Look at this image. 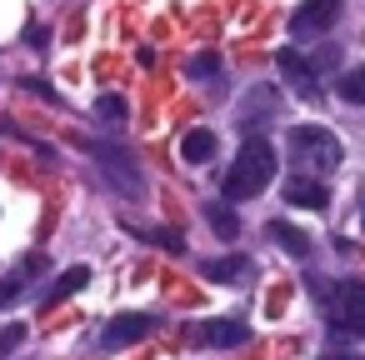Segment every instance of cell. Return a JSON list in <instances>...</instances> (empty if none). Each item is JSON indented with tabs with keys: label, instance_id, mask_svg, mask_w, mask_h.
Returning <instances> with one entry per match:
<instances>
[{
	"label": "cell",
	"instance_id": "cell-3",
	"mask_svg": "<svg viewBox=\"0 0 365 360\" xmlns=\"http://www.w3.org/2000/svg\"><path fill=\"white\" fill-rule=\"evenodd\" d=\"M285 150H290V160H295V165H305V170H320V175H330V170L345 160L340 140H335L325 125H295V130L285 135Z\"/></svg>",
	"mask_w": 365,
	"mask_h": 360
},
{
	"label": "cell",
	"instance_id": "cell-11",
	"mask_svg": "<svg viewBox=\"0 0 365 360\" xmlns=\"http://www.w3.org/2000/svg\"><path fill=\"white\" fill-rule=\"evenodd\" d=\"M215 150H220L215 130H190V135L180 140V155H185V165H210V160H215Z\"/></svg>",
	"mask_w": 365,
	"mask_h": 360
},
{
	"label": "cell",
	"instance_id": "cell-13",
	"mask_svg": "<svg viewBox=\"0 0 365 360\" xmlns=\"http://www.w3.org/2000/svg\"><path fill=\"white\" fill-rule=\"evenodd\" d=\"M205 275L220 280V285H240L250 275V260L245 255H220V260H205Z\"/></svg>",
	"mask_w": 365,
	"mask_h": 360
},
{
	"label": "cell",
	"instance_id": "cell-6",
	"mask_svg": "<svg viewBox=\"0 0 365 360\" xmlns=\"http://www.w3.org/2000/svg\"><path fill=\"white\" fill-rule=\"evenodd\" d=\"M190 340H195V345L230 350V345H245V340H250V325L235 320V315H220V320H200V325H190Z\"/></svg>",
	"mask_w": 365,
	"mask_h": 360
},
{
	"label": "cell",
	"instance_id": "cell-18",
	"mask_svg": "<svg viewBox=\"0 0 365 360\" xmlns=\"http://www.w3.org/2000/svg\"><path fill=\"white\" fill-rule=\"evenodd\" d=\"M21 345H26V325H21V320H11L6 330H0V360H6L11 350H21Z\"/></svg>",
	"mask_w": 365,
	"mask_h": 360
},
{
	"label": "cell",
	"instance_id": "cell-20",
	"mask_svg": "<svg viewBox=\"0 0 365 360\" xmlns=\"http://www.w3.org/2000/svg\"><path fill=\"white\" fill-rule=\"evenodd\" d=\"M0 135H16V125H6V120H0Z\"/></svg>",
	"mask_w": 365,
	"mask_h": 360
},
{
	"label": "cell",
	"instance_id": "cell-2",
	"mask_svg": "<svg viewBox=\"0 0 365 360\" xmlns=\"http://www.w3.org/2000/svg\"><path fill=\"white\" fill-rule=\"evenodd\" d=\"M330 330H345V335H365V285L360 280H310Z\"/></svg>",
	"mask_w": 365,
	"mask_h": 360
},
{
	"label": "cell",
	"instance_id": "cell-9",
	"mask_svg": "<svg viewBox=\"0 0 365 360\" xmlns=\"http://www.w3.org/2000/svg\"><path fill=\"white\" fill-rule=\"evenodd\" d=\"M86 285H91V265H71V270H61V275H56V285L46 290V300H41V305L51 310V305H61L66 295H76V290H86Z\"/></svg>",
	"mask_w": 365,
	"mask_h": 360
},
{
	"label": "cell",
	"instance_id": "cell-7",
	"mask_svg": "<svg viewBox=\"0 0 365 360\" xmlns=\"http://www.w3.org/2000/svg\"><path fill=\"white\" fill-rule=\"evenodd\" d=\"M275 66H280V76H285V81H290L305 101H315V96H320V76H315V66H310L295 46H285V51L275 56Z\"/></svg>",
	"mask_w": 365,
	"mask_h": 360
},
{
	"label": "cell",
	"instance_id": "cell-21",
	"mask_svg": "<svg viewBox=\"0 0 365 360\" xmlns=\"http://www.w3.org/2000/svg\"><path fill=\"white\" fill-rule=\"evenodd\" d=\"M330 360H355V355H330Z\"/></svg>",
	"mask_w": 365,
	"mask_h": 360
},
{
	"label": "cell",
	"instance_id": "cell-10",
	"mask_svg": "<svg viewBox=\"0 0 365 360\" xmlns=\"http://www.w3.org/2000/svg\"><path fill=\"white\" fill-rule=\"evenodd\" d=\"M41 265H46L41 255H26V265H21V270H11L6 280H0V310H11V305L26 295V285H31V270H41Z\"/></svg>",
	"mask_w": 365,
	"mask_h": 360
},
{
	"label": "cell",
	"instance_id": "cell-15",
	"mask_svg": "<svg viewBox=\"0 0 365 360\" xmlns=\"http://www.w3.org/2000/svg\"><path fill=\"white\" fill-rule=\"evenodd\" d=\"M205 220L215 225V235H220V240H235V230H240L235 210H230V205H220V200H210V205H205Z\"/></svg>",
	"mask_w": 365,
	"mask_h": 360
},
{
	"label": "cell",
	"instance_id": "cell-1",
	"mask_svg": "<svg viewBox=\"0 0 365 360\" xmlns=\"http://www.w3.org/2000/svg\"><path fill=\"white\" fill-rule=\"evenodd\" d=\"M275 180V150H270V140H260V135H250L240 150H235V165L225 170V200H255L265 185Z\"/></svg>",
	"mask_w": 365,
	"mask_h": 360
},
{
	"label": "cell",
	"instance_id": "cell-4",
	"mask_svg": "<svg viewBox=\"0 0 365 360\" xmlns=\"http://www.w3.org/2000/svg\"><path fill=\"white\" fill-rule=\"evenodd\" d=\"M340 11H345V0H305V6H295V16H290V36L310 41V36L330 31L340 21Z\"/></svg>",
	"mask_w": 365,
	"mask_h": 360
},
{
	"label": "cell",
	"instance_id": "cell-5",
	"mask_svg": "<svg viewBox=\"0 0 365 360\" xmlns=\"http://www.w3.org/2000/svg\"><path fill=\"white\" fill-rule=\"evenodd\" d=\"M145 335H155V315L130 310V315H115V320L101 330V345H106V350H125V345H140Z\"/></svg>",
	"mask_w": 365,
	"mask_h": 360
},
{
	"label": "cell",
	"instance_id": "cell-19",
	"mask_svg": "<svg viewBox=\"0 0 365 360\" xmlns=\"http://www.w3.org/2000/svg\"><path fill=\"white\" fill-rule=\"evenodd\" d=\"M26 91H31V96H46V101H61V96H56L46 81H26Z\"/></svg>",
	"mask_w": 365,
	"mask_h": 360
},
{
	"label": "cell",
	"instance_id": "cell-17",
	"mask_svg": "<svg viewBox=\"0 0 365 360\" xmlns=\"http://www.w3.org/2000/svg\"><path fill=\"white\" fill-rule=\"evenodd\" d=\"M185 76H190V81H215V76H220V61H215V56H195V61L185 66Z\"/></svg>",
	"mask_w": 365,
	"mask_h": 360
},
{
	"label": "cell",
	"instance_id": "cell-14",
	"mask_svg": "<svg viewBox=\"0 0 365 360\" xmlns=\"http://www.w3.org/2000/svg\"><path fill=\"white\" fill-rule=\"evenodd\" d=\"M335 96H340L345 106H365V66H355V71H345V76L335 81Z\"/></svg>",
	"mask_w": 365,
	"mask_h": 360
},
{
	"label": "cell",
	"instance_id": "cell-16",
	"mask_svg": "<svg viewBox=\"0 0 365 360\" xmlns=\"http://www.w3.org/2000/svg\"><path fill=\"white\" fill-rule=\"evenodd\" d=\"M96 110H101V120H110V125H120V120L130 115V106H125L120 96H101V101H96Z\"/></svg>",
	"mask_w": 365,
	"mask_h": 360
},
{
	"label": "cell",
	"instance_id": "cell-8",
	"mask_svg": "<svg viewBox=\"0 0 365 360\" xmlns=\"http://www.w3.org/2000/svg\"><path fill=\"white\" fill-rule=\"evenodd\" d=\"M285 200H290L295 210H325V205H330V190H325L320 180H310V175H290V180H285Z\"/></svg>",
	"mask_w": 365,
	"mask_h": 360
},
{
	"label": "cell",
	"instance_id": "cell-12",
	"mask_svg": "<svg viewBox=\"0 0 365 360\" xmlns=\"http://www.w3.org/2000/svg\"><path fill=\"white\" fill-rule=\"evenodd\" d=\"M265 235H270L285 255H295V260H305V255H310V240H305L295 225H285V220H270V225H265Z\"/></svg>",
	"mask_w": 365,
	"mask_h": 360
},
{
	"label": "cell",
	"instance_id": "cell-22",
	"mask_svg": "<svg viewBox=\"0 0 365 360\" xmlns=\"http://www.w3.org/2000/svg\"><path fill=\"white\" fill-rule=\"evenodd\" d=\"M360 225H365V215H360Z\"/></svg>",
	"mask_w": 365,
	"mask_h": 360
}]
</instances>
